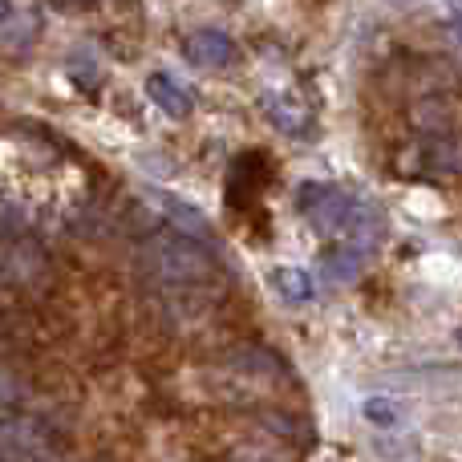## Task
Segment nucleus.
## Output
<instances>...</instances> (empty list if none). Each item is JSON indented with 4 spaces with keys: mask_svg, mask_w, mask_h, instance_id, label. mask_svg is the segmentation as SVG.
Masks as SVG:
<instances>
[{
    "mask_svg": "<svg viewBox=\"0 0 462 462\" xmlns=\"http://www.w3.org/2000/svg\"><path fill=\"white\" fill-rule=\"evenodd\" d=\"M296 211L333 244H353L374 252L377 236H382V211L337 183H300Z\"/></svg>",
    "mask_w": 462,
    "mask_h": 462,
    "instance_id": "obj_1",
    "label": "nucleus"
},
{
    "mask_svg": "<svg viewBox=\"0 0 462 462\" xmlns=\"http://www.w3.org/2000/svg\"><path fill=\"white\" fill-rule=\"evenodd\" d=\"M143 268L154 284L175 296H183V292L211 296V288H216V280H219L208 244H199V239L183 236V231H175V227L154 236L151 244L143 247Z\"/></svg>",
    "mask_w": 462,
    "mask_h": 462,
    "instance_id": "obj_2",
    "label": "nucleus"
},
{
    "mask_svg": "<svg viewBox=\"0 0 462 462\" xmlns=\"http://www.w3.org/2000/svg\"><path fill=\"white\" fill-rule=\"evenodd\" d=\"M183 49L199 69H227V65L236 61V41H231L224 29H195L191 37L183 41Z\"/></svg>",
    "mask_w": 462,
    "mask_h": 462,
    "instance_id": "obj_3",
    "label": "nucleus"
},
{
    "mask_svg": "<svg viewBox=\"0 0 462 462\" xmlns=\"http://www.w3.org/2000/svg\"><path fill=\"white\" fill-rule=\"evenodd\" d=\"M146 97H151L154 106H159L167 118H191L195 114V97H191V89L183 86V81H175L171 73H151L146 78Z\"/></svg>",
    "mask_w": 462,
    "mask_h": 462,
    "instance_id": "obj_4",
    "label": "nucleus"
},
{
    "mask_svg": "<svg viewBox=\"0 0 462 462\" xmlns=\"http://www.w3.org/2000/svg\"><path fill=\"white\" fill-rule=\"evenodd\" d=\"M365 260H369L365 247L333 244V247H325V255H320V272H325V280H333V284H349V280L361 276Z\"/></svg>",
    "mask_w": 462,
    "mask_h": 462,
    "instance_id": "obj_5",
    "label": "nucleus"
},
{
    "mask_svg": "<svg viewBox=\"0 0 462 462\" xmlns=\"http://www.w3.org/2000/svg\"><path fill=\"white\" fill-rule=\"evenodd\" d=\"M162 208H167V219H171V227H175V231H183V236L199 239V244H211V224L191 208V203L162 199Z\"/></svg>",
    "mask_w": 462,
    "mask_h": 462,
    "instance_id": "obj_6",
    "label": "nucleus"
},
{
    "mask_svg": "<svg viewBox=\"0 0 462 462\" xmlns=\"http://www.w3.org/2000/svg\"><path fill=\"white\" fill-rule=\"evenodd\" d=\"M272 288H276L280 300L304 304L312 296V276L304 268H276V272H272Z\"/></svg>",
    "mask_w": 462,
    "mask_h": 462,
    "instance_id": "obj_7",
    "label": "nucleus"
},
{
    "mask_svg": "<svg viewBox=\"0 0 462 462\" xmlns=\"http://www.w3.org/2000/svg\"><path fill=\"white\" fill-rule=\"evenodd\" d=\"M263 114H268V122L276 130H284V134H304V122H309L304 106L288 102V97H268V102H263Z\"/></svg>",
    "mask_w": 462,
    "mask_h": 462,
    "instance_id": "obj_8",
    "label": "nucleus"
},
{
    "mask_svg": "<svg viewBox=\"0 0 462 462\" xmlns=\"http://www.w3.org/2000/svg\"><path fill=\"white\" fill-rule=\"evenodd\" d=\"M365 418L374 426H393L398 422V406H393L390 398H369L365 402Z\"/></svg>",
    "mask_w": 462,
    "mask_h": 462,
    "instance_id": "obj_9",
    "label": "nucleus"
},
{
    "mask_svg": "<svg viewBox=\"0 0 462 462\" xmlns=\"http://www.w3.org/2000/svg\"><path fill=\"white\" fill-rule=\"evenodd\" d=\"M450 29H455V37H458V45H462V13H455V21H450Z\"/></svg>",
    "mask_w": 462,
    "mask_h": 462,
    "instance_id": "obj_10",
    "label": "nucleus"
},
{
    "mask_svg": "<svg viewBox=\"0 0 462 462\" xmlns=\"http://www.w3.org/2000/svg\"><path fill=\"white\" fill-rule=\"evenodd\" d=\"M8 13H13V5H8V0H0V24L8 21Z\"/></svg>",
    "mask_w": 462,
    "mask_h": 462,
    "instance_id": "obj_11",
    "label": "nucleus"
},
{
    "mask_svg": "<svg viewBox=\"0 0 462 462\" xmlns=\"http://www.w3.org/2000/svg\"><path fill=\"white\" fill-rule=\"evenodd\" d=\"M450 5V13H462V0H447Z\"/></svg>",
    "mask_w": 462,
    "mask_h": 462,
    "instance_id": "obj_12",
    "label": "nucleus"
},
{
    "mask_svg": "<svg viewBox=\"0 0 462 462\" xmlns=\"http://www.w3.org/2000/svg\"><path fill=\"white\" fill-rule=\"evenodd\" d=\"M390 5H410V0H390Z\"/></svg>",
    "mask_w": 462,
    "mask_h": 462,
    "instance_id": "obj_13",
    "label": "nucleus"
}]
</instances>
